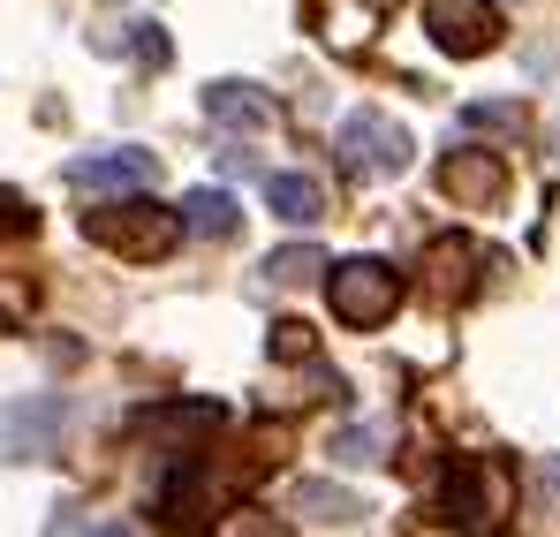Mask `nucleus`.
<instances>
[{
  "label": "nucleus",
  "instance_id": "nucleus-1",
  "mask_svg": "<svg viewBox=\"0 0 560 537\" xmlns=\"http://www.w3.org/2000/svg\"><path fill=\"white\" fill-rule=\"evenodd\" d=\"M84 235L114 258H137V266H160L175 243H183V205H160V197H114L84 212Z\"/></svg>",
  "mask_w": 560,
  "mask_h": 537
},
{
  "label": "nucleus",
  "instance_id": "nucleus-2",
  "mask_svg": "<svg viewBox=\"0 0 560 537\" xmlns=\"http://www.w3.org/2000/svg\"><path fill=\"white\" fill-rule=\"evenodd\" d=\"M440 523H455V530H500L508 523V469L492 454H455L447 462Z\"/></svg>",
  "mask_w": 560,
  "mask_h": 537
},
{
  "label": "nucleus",
  "instance_id": "nucleus-3",
  "mask_svg": "<svg viewBox=\"0 0 560 537\" xmlns=\"http://www.w3.org/2000/svg\"><path fill=\"white\" fill-rule=\"evenodd\" d=\"M326 303H334L341 326L372 334V326H386L401 311V272L386 258H341V266H326Z\"/></svg>",
  "mask_w": 560,
  "mask_h": 537
},
{
  "label": "nucleus",
  "instance_id": "nucleus-4",
  "mask_svg": "<svg viewBox=\"0 0 560 537\" xmlns=\"http://www.w3.org/2000/svg\"><path fill=\"white\" fill-rule=\"evenodd\" d=\"M334 152H341V167L349 175H401L409 167V129L401 121H386V114H349L341 121V137H334Z\"/></svg>",
  "mask_w": 560,
  "mask_h": 537
},
{
  "label": "nucleus",
  "instance_id": "nucleus-5",
  "mask_svg": "<svg viewBox=\"0 0 560 537\" xmlns=\"http://www.w3.org/2000/svg\"><path fill=\"white\" fill-rule=\"evenodd\" d=\"M69 432V401L61 394H23L0 409V462H38L54 454V440Z\"/></svg>",
  "mask_w": 560,
  "mask_h": 537
},
{
  "label": "nucleus",
  "instance_id": "nucleus-6",
  "mask_svg": "<svg viewBox=\"0 0 560 537\" xmlns=\"http://www.w3.org/2000/svg\"><path fill=\"white\" fill-rule=\"evenodd\" d=\"M424 31L440 38V54L477 61V54L500 46V8L492 0H424Z\"/></svg>",
  "mask_w": 560,
  "mask_h": 537
},
{
  "label": "nucleus",
  "instance_id": "nucleus-7",
  "mask_svg": "<svg viewBox=\"0 0 560 537\" xmlns=\"http://www.w3.org/2000/svg\"><path fill=\"white\" fill-rule=\"evenodd\" d=\"M440 189H447L455 205H469V212H485V205L508 197V167H500L492 152H447V160H440Z\"/></svg>",
  "mask_w": 560,
  "mask_h": 537
},
{
  "label": "nucleus",
  "instance_id": "nucleus-8",
  "mask_svg": "<svg viewBox=\"0 0 560 537\" xmlns=\"http://www.w3.org/2000/svg\"><path fill=\"white\" fill-rule=\"evenodd\" d=\"M61 182H69L77 197H106V189L121 197V189H144V182H152V152H92V160H69Z\"/></svg>",
  "mask_w": 560,
  "mask_h": 537
},
{
  "label": "nucleus",
  "instance_id": "nucleus-9",
  "mask_svg": "<svg viewBox=\"0 0 560 537\" xmlns=\"http://www.w3.org/2000/svg\"><path fill=\"white\" fill-rule=\"evenodd\" d=\"M477 266H485V250H477L469 235H440V243L424 250V272H432V295H440V303H469V295H477Z\"/></svg>",
  "mask_w": 560,
  "mask_h": 537
},
{
  "label": "nucleus",
  "instance_id": "nucleus-10",
  "mask_svg": "<svg viewBox=\"0 0 560 537\" xmlns=\"http://www.w3.org/2000/svg\"><path fill=\"white\" fill-rule=\"evenodd\" d=\"M205 114H212L220 129H243V137L273 129V98L258 84H205Z\"/></svg>",
  "mask_w": 560,
  "mask_h": 537
},
{
  "label": "nucleus",
  "instance_id": "nucleus-11",
  "mask_svg": "<svg viewBox=\"0 0 560 537\" xmlns=\"http://www.w3.org/2000/svg\"><path fill=\"white\" fill-rule=\"evenodd\" d=\"M266 205H273L288 227H311V220H326V189L311 175H266Z\"/></svg>",
  "mask_w": 560,
  "mask_h": 537
},
{
  "label": "nucleus",
  "instance_id": "nucleus-12",
  "mask_svg": "<svg viewBox=\"0 0 560 537\" xmlns=\"http://www.w3.org/2000/svg\"><path fill=\"white\" fill-rule=\"evenodd\" d=\"M220 424H228L220 401H183V409H144L137 417V432H175V440H212Z\"/></svg>",
  "mask_w": 560,
  "mask_h": 537
},
{
  "label": "nucleus",
  "instance_id": "nucleus-13",
  "mask_svg": "<svg viewBox=\"0 0 560 537\" xmlns=\"http://www.w3.org/2000/svg\"><path fill=\"white\" fill-rule=\"evenodd\" d=\"M183 227L189 235H205V243H228L243 220H235V197L228 189H189L183 197Z\"/></svg>",
  "mask_w": 560,
  "mask_h": 537
},
{
  "label": "nucleus",
  "instance_id": "nucleus-14",
  "mask_svg": "<svg viewBox=\"0 0 560 537\" xmlns=\"http://www.w3.org/2000/svg\"><path fill=\"white\" fill-rule=\"evenodd\" d=\"M295 507H303V523H326V530L364 523V500H349V492H334V485H303V492H295Z\"/></svg>",
  "mask_w": 560,
  "mask_h": 537
},
{
  "label": "nucleus",
  "instance_id": "nucleus-15",
  "mask_svg": "<svg viewBox=\"0 0 560 537\" xmlns=\"http://www.w3.org/2000/svg\"><path fill=\"white\" fill-rule=\"evenodd\" d=\"M463 129H500V137H523V129H530V114H523L515 98H469V106H463Z\"/></svg>",
  "mask_w": 560,
  "mask_h": 537
},
{
  "label": "nucleus",
  "instance_id": "nucleus-16",
  "mask_svg": "<svg viewBox=\"0 0 560 537\" xmlns=\"http://www.w3.org/2000/svg\"><path fill=\"white\" fill-rule=\"evenodd\" d=\"M318 272H326V250H318V243H288V250H273V258H266V280H280V288L318 280Z\"/></svg>",
  "mask_w": 560,
  "mask_h": 537
},
{
  "label": "nucleus",
  "instance_id": "nucleus-17",
  "mask_svg": "<svg viewBox=\"0 0 560 537\" xmlns=\"http://www.w3.org/2000/svg\"><path fill=\"white\" fill-rule=\"evenodd\" d=\"M266 357H273V363H311V357H318V334H311L303 318H280L273 341H266Z\"/></svg>",
  "mask_w": 560,
  "mask_h": 537
},
{
  "label": "nucleus",
  "instance_id": "nucleus-18",
  "mask_svg": "<svg viewBox=\"0 0 560 537\" xmlns=\"http://www.w3.org/2000/svg\"><path fill=\"white\" fill-rule=\"evenodd\" d=\"M378 447H386L378 432H341V440H334V462H341V469H372Z\"/></svg>",
  "mask_w": 560,
  "mask_h": 537
},
{
  "label": "nucleus",
  "instance_id": "nucleus-19",
  "mask_svg": "<svg viewBox=\"0 0 560 537\" xmlns=\"http://www.w3.org/2000/svg\"><path fill=\"white\" fill-rule=\"evenodd\" d=\"M31 227H38L31 197H23V189H0V235H31Z\"/></svg>",
  "mask_w": 560,
  "mask_h": 537
},
{
  "label": "nucleus",
  "instance_id": "nucleus-20",
  "mask_svg": "<svg viewBox=\"0 0 560 537\" xmlns=\"http://www.w3.org/2000/svg\"><path fill=\"white\" fill-rule=\"evenodd\" d=\"M129 31H137V54L160 69V61H167V38H160V23H129Z\"/></svg>",
  "mask_w": 560,
  "mask_h": 537
}]
</instances>
